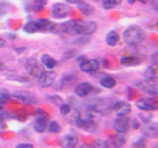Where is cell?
<instances>
[{
	"label": "cell",
	"mask_w": 158,
	"mask_h": 148,
	"mask_svg": "<svg viewBox=\"0 0 158 148\" xmlns=\"http://www.w3.org/2000/svg\"><path fill=\"white\" fill-rule=\"evenodd\" d=\"M15 148H34V146L30 143H21V144L17 145Z\"/></svg>",
	"instance_id": "obj_31"
},
{
	"label": "cell",
	"mask_w": 158,
	"mask_h": 148,
	"mask_svg": "<svg viewBox=\"0 0 158 148\" xmlns=\"http://www.w3.org/2000/svg\"><path fill=\"white\" fill-rule=\"evenodd\" d=\"M5 44H6V42H5L3 39L0 38V48L4 47H5Z\"/></svg>",
	"instance_id": "obj_35"
},
{
	"label": "cell",
	"mask_w": 158,
	"mask_h": 148,
	"mask_svg": "<svg viewBox=\"0 0 158 148\" xmlns=\"http://www.w3.org/2000/svg\"><path fill=\"white\" fill-rule=\"evenodd\" d=\"M61 31L69 35H91L96 32L97 23L93 21H78L71 20L61 24Z\"/></svg>",
	"instance_id": "obj_1"
},
{
	"label": "cell",
	"mask_w": 158,
	"mask_h": 148,
	"mask_svg": "<svg viewBox=\"0 0 158 148\" xmlns=\"http://www.w3.org/2000/svg\"><path fill=\"white\" fill-rule=\"evenodd\" d=\"M2 125H3V123H2V122H0V130H1V127H3V126H1Z\"/></svg>",
	"instance_id": "obj_38"
},
{
	"label": "cell",
	"mask_w": 158,
	"mask_h": 148,
	"mask_svg": "<svg viewBox=\"0 0 158 148\" xmlns=\"http://www.w3.org/2000/svg\"><path fill=\"white\" fill-rule=\"evenodd\" d=\"M109 140H110L114 145H115L116 148H120L122 147L123 144H125V136L123 135V133H116L115 135H113L112 137L109 138Z\"/></svg>",
	"instance_id": "obj_18"
},
{
	"label": "cell",
	"mask_w": 158,
	"mask_h": 148,
	"mask_svg": "<svg viewBox=\"0 0 158 148\" xmlns=\"http://www.w3.org/2000/svg\"><path fill=\"white\" fill-rule=\"evenodd\" d=\"M46 4H47V0H34L33 8L35 11H38V10L42 9Z\"/></svg>",
	"instance_id": "obj_28"
},
{
	"label": "cell",
	"mask_w": 158,
	"mask_h": 148,
	"mask_svg": "<svg viewBox=\"0 0 158 148\" xmlns=\"http://www.w3.org/2000/svg\"><path fill=\"white\" fill-rule=\"evenodd\" d=\"M14 97L18 99L20 102L23 104H27V105H32V104L37 103V99L31 93L28 92H15Z\"/></svg>",
	"instance_id": "obj_15"
},
{
	"label": "cell",
	"mask_w": 158,
	"mask_h": 148,
	"mask_svg": "<svg viewBox=\"0 0 158 148\" xmlns=\"http://www.w3.org/2000/svg\"><path fill=\"white\" fill-rule=\"evenodd\" d=\"M4 68H5V66H4V63H3L2 61H0V71L4 70Z\"/></svg>",
	"instance_id": "obj_37"
},
{
	"label": "cell",
	"mask_w": 158,
	"mask_h": 148,
	"mask_svg": "<svg viewBox=\"0 0 158 148\" xmlns=\"http://www.w3.org/2000/svg\"><path fill=\"white\" fill-rule=\"evenodd\" d=\"M8 99H9V95L7 93L0 91V106H3L8 101Z\"/></svg>",
	"instance_id": "obj_30"
},
{
	"label": "cell",
	"mask_w": 158,
	"mask_h": 148,
	"mask_svg": "<svg viewBox=\"0 0 158 148\" xmlns=\"http://www.w3.org/2000/svg\"><path fill=\"white\" fill-rule=\"evenodd\" d=\"M38 24L40 26V31H52L54 29V24L48 20H40L38 21Z\"/></svg>",
	"instance_id": "obj_23"
},
{
	"label": "cell",
	"mask_w": 158,
	"mask_h": 148,
	"mask_svg": "<svg viewBox=\"0 0 158 148\" xmlns=\"http://www.w3.org/2000/svg\"><path fill=\"white\" fill-rule=\"evenodd\" d=\"M66 1L70 4H78V3H80L82 0H66Z\"/></svg>",
	"instance_id": "obj_34"
},
{
	"label": "cell",
	"mask_w": 158,
	"mask_h": 148,
	"mask_svg": "<svg viewBox=\"0 0 158 148\" xmlns=\"http://www.w3.org/2000/svg\"><path fill=\"white\" fill-rule=\"evenodd\" d=\"M123 39L126 43L130 46H135V44L140 43L145 39V34L140 27L136 25H131L123 31Z\"/></svg>",
	"instance_id": "obj_2"
},
{
	"label": "cell",
	"mask_w": 158,
	"mask_h": 148,
	"mask_svg": "<svg viewBox=\"0 0 158 148\" xmlns=\"http://www.w3.org/2000/svg\"><path fill=\"white\" fill-rule=\"evenodd\" d=\"M96 113L97 112H86L83 113H79L75 118V125L83 130L93 132L97 128V122L95 121Z\"/></svg>",
	"instance_id": "obj_3"
},
{
	"label": "cell",
	"mask_w": 158,
	"mask_h": 148,
	"mask_svg": "<svg viewBox=\"0 0 158 148\" xmlns=\"http://www.w3.org/2000/svg\"><path fill=\"white\" fill-rule=\"evenodd\" d=\"M47 128L49 132H52V133H56L60 130V125H59V123L56 121H52L48 123L47 125Z\"/></svg>",
	"instance_id": "obj_27"
},
{
	"label": "cell",
	"mask_w": 158,
	"mask_h": 148,
	"mask_svg": "<svg viewBox=\"0 0 158 148\" xmlns=\"http://www.w3.org/2000/svg\"><path fill=\"white\" fill-rule=\"evenodd\" d=\"M26 70L32 76L40 77L44 72V68L42 63H40L36 58H30L26 62Z\"/></svg>",
	"instance_id": "obj_7"
},
{
	"label": "cell",
	"mask_w": 158,
	"mask_h": 148,
	"mask_svg": "<svg viewBox=\"0 0 158 148\" xmlns=\"http://www.w3.org/2000/svg\"><path fill=\"white\" fill-rule=\"evenodd\" d=\"M121 63L123 65L131 66V65H135V64H137L138 60L135 56H126L121 59Z\"/></svg>",
	"instance_id": "obj_25"
},
{
	"label": "cell",
	"mask_w": 158,
	"mask_h": 148,
	"mask_svg": "<svg viewBox=\"0 0 158 148\" xmlns=\"http://www.w3.org/2000/svg\"><path fill=\"white\" fill-rule=\"evenodd\" d=\"M59 111H60V113L63 116L68 115L71 111V106L69 104H61L60 107H59Z\"/></svg>",
	"instance_id": "obj_29"
},
{
	"label": "cell",
	"mask_w": 158,
	"mask_h": 148,
	"mask_svg": "<svg viewBox=\"0 0 158 148\" xmlns=\"http://www.w3.org/2000/svg\"><path fill=\"white\" fill-rule=\"evenodd\" d=\"M70 12V9L65 4L62 3H56L52 6V14L56 19H63L67 17Z\"/></svg>",
	"instance_id": "obj_10"
},
{
	"label": "cell",
	"mask_w": 158,
	"mask_h": 148,
	"mask_svg": "<svg viewBox=\"0 0 158 148\" xmlns=\"http://www.w3.org/2000/svg\"><path fill=\"white\" fill-rule=\"evenodd\" d=\"M24 31L28 33V34H35L37 32H40V26L38 22H28L26 25L24 26Z\"/></svg>",
	"instance_id": "obj_22"
},
{
	"label": "cell",
	"mask_w": 158,
	"mask_h": 148,
	"mask_svg": "<svg viewBox=\"0 0 158 148\" xmlns=\"http://www.w3.org/2000/svg\"><path fill=\"white\" fill-rule=\"evenodd\" d=\"M120 41V36L116 31H110L106 36V43L108 46L110 47H115L118 43Z\"/></svg>",
	"instance_id": "obj_17"
},
{
	"label": "cell",
	"mask_w": 158,
	"mask_h": 148,
	"mask_svg": "<svg viewBox=\"0 0 158 148\" xmlns=\"http://www.w3.org/2000/svg\"><path fill=\"white\" fill-rule=\"evenodd\" d=\"M144 77L147 80L151 79H157V68L153 65L148 66L144 71Z\"/></svg>",
	"instance_id": "obj_24"
},
{
	"label": "cell",
	"mask_w": 158,
	"mask_h": 148,
	"mask_svg": "<svg viewBox=\"0 0 158 148\" xmlns=\"http://www.w3.org/2000/svg\"><path fill=\"white\" fill-rule=\"evenodd\" d=\"M93 90V86L88 82H82L79 83L75 87V94L78 97H85L89 95Z\"/></svg>",
	"instance_id": "obj_16"
},
{
	"label": "cell",
	"mask_w": 158,
	"mask_h": 148,
	"mask_svg": "<svg viewBox=\"0 0 158 148\" xmlns=\"http://www.w3.org/2000/svg\"><path fill=\"white\" fill-rule=\"evenodd\" d=\"M135 86L137 89H139L140 91H143L150 95H157L158 93V84L157 79H151V80H142L138 81L135 83Z\"/></svg>",
	"instance_id": "obj_5"
},
{
	"label": "cell",
	"mask_w": 158,
	"mask_h": 148,
	"mask_svg": "<svg viewBox=\"0 0 158 148\" xmlns=\"http://www.w3.org/2000/svg\"><path fill=\"white\" fill-rule=\"evenodd\" d=\"M41 62L43 65L48 69L53 68L56 64V60H54L51 56H48V54H44V56L41 57Z\"/></svg>",
	"instance_id": "obj_20"
},
{
	"label": "cell",
	"mask_w": 158,
	"mask_h": 148,
	"mask_svg": "<svg viewBox=\"0 0 158 148\" xmlns=\"http://www.w3.org/2000/svg\"><path fill=\"white\" fill-rule=\"evenodd\" d=\"M49 120V116L48 113L39 109L35 113V122H34V130L39 133H42L47 130L48 121Z\"/></svg>",
	"instance_id": "obj_4"
},
{
	"label": "cell",
	"mask_w": 158,
	"mask_h": 148,
	"mask_svg": "<svg viewBox=\"0 0 158 148\" xmlns=\"http://www.w3.org/2000/svg\"><path fill=\"white\" fill-rule=\"evenodd\" d=\"M142 133L147 137L157 138L158 137V126L156 122H145L141 127Z\"/></svg>",
	"instance_id": "obj_13"
},
{
	"label": "cell",
	"mask_w": 158,
	"mask_h": 148,
	"mask_svg": "<svg viewBox=\"0 0 158 148\" xmlns=\"http://www.w3.org/2000/svg\"><path fill=\"white\" fill-rule=\"evenodd\" d=\"M113 110L118 116H127L131 111V107L130 104L125 101H118L114 104Z\"/></svg>",
	"instance_id": "obj_14"
},
{
	"label": "cell",
	"mask_w": 158,
	"mask_h": 148,
	"mask_svg": "<svg viewBox=\"0 0 158 148\" xmlns=\"http://www.w3.org/2000/svg\"><path fill=\"white\" fill-rule=\"evenodd\" d=\"M78 9L80 10L81 13L83 15H85V16H90V15H92L94 11H95L92 5L86 2H82V1L80 3H78Z\"/></svg>",
	"instance_id": "obj_19"
},
{
	"label": "cell",
	"mask_w": 158,
	"mask_h": 148,
	"mask_svg": "<svg viewBox=\"0 0 158 148\" xmlns=\"http://www.w3.org/2000/svg\"><path fill=\"white\" fill-rule=\"evenodd\" d=\"M136 1L140 2V3H146V2H147V0H128V3L132 4V3H135V2H136Z\"/></svg>",
	"instance_id": "obj_33"
},
{
	"label": "cell",
	"mask_w": 158,
	"mask_h": 148,
	"mask_svg": "<svg viewBox=\"0 0 158 148\" xmlns=\"http://www.w3.org/2000/svg\"><path fill=\"white\" fill-rule=\"evenodd\" d=\"M99 66H100V63L96 59H85L79 64V68L81 69V71L87 73L97 71Z\"/></svg>",
	"instance_id": "obj_11"
},
{
	"label": "cell",
	"mask_w": 158,
	"mask_h": 148,
	"mask_svg": "<svg viewBox=\"0 0 158 148\" xmlns=\"http://www.w3.org/2000/svg\"><path fill=\"white\" fill-rule=\"evenodd\" d=\"M4 118H5V112H4V109H3V106H0V122H2Z\"/></svg>",
	"instance_id": "obj_32"
},
{
	"label": "cell",
	"mask_w": 158,
	"mask_h": 148,
	"mask_svg": "<svg viewBox=\"0 0 158 148\" xmlns=\"http://www.w3.org/2000/svg\"><path fill=\"white\" fill-rule=\"evenodd\" d=\"M135 106L141 111L149 112V111H155L158 108V101L157 99L152 98H143L139 99L135 102Z\"/></svg>",
	"instance_id": "obj_6"
},
{
	"label": "cell",
	"mask_w": 158,
	"mask_h": 148,
	"mask_svg": "<svg viewBox=\"0 0 158 148\" xmlns=\"http://www.w3.org/2000/svg\"><path fill=\"white\" fill-rule=\"evenodd\" d=\"M118 4V0H102V6L106 10L115 8Z\"/></svg>",
	"instance_id": "obj_26"
},
{
	"label": "cell",
	"mask_w": 158,
	"mask_h": 148,
	"mask_svg": "<svg viewBox=\"0 0 158 148\" xmlns=\"http://www.w3.org/2000/svg\"><path fill=\"white\" fill-rule=\"evenodd\" d=\"M79 148H93V147L86 145V144H81V145H79Z\"/></svg>",
	"instance_id": "obj_36"
},
{
	"label": "cell",
	"mask_w": 158,
	"mask_h": 148,
	"mask_svg": "<svg viewBox=\"0 0 158 148\" xmlns=\"http://www.w3.org/2000/svg\"><path fill=\"white\" fill-rule=\"evenodd\" d=\"M100 85L102 87H104V88L111 89L113 87H115V85H116V80H115V78H113L111 76H105V77L101 78Z\"/></svg>",
	"instance_id": "obj_21"
},
{
	"label": "cell",
	"mask_w": 158,
	"mask_h": 148,
	"mask_svg": "<svg viewBox=\"0 0 158 148\" xmlns=\"http://www.w3.org/2000/svg\"><path fill=\"white\" fill-rule=\"evenodd\" d=\"M114 130L118 133H125L131 126V118L127 116H118L114 121Z\"/></svg>",
	"instance_id": "obj_8"
},
{
	"label": "cell",
	"mask_w": 158,
	"mask_h": 148,
	"mask_svg": "<svg viewBox=\"0 0 158 148\" xmlns=\"http://www.w3.org/2000/svg\"><path fill=\"white\" fill-rule=\"evenodd\" d=\"M78 144V138L74 133H66L60 138L61 148H75Z\"/></svg>",
	"instance_id": "obj_12"
},
{
	"label": "cell",
	"mask_w": 158,
	"mask_h": 148,
	"mask_svg": "<svg viewBox=\"0 0 158 148\" xmlns=\"http://www.w3.org/2000/svg\"><path fill=\"white\" fill-rule=\"evenodd\" d=\"M39 78V85L42 88H48L52 86L56 81V73L53 71H44Z\"/></svg>",
	"instance_id": "obj_9"
}]
</instances>
